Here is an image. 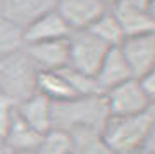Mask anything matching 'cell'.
Instances as JSON below:
<instances>
[{"instance_id": "20", "label": "cell", "mask_w": 155, "mask_h": 154, "mask_svg": "<svg viewBox=\"0 0 155 154\" xmlns=\"http://www.w3.org/2000/svg\"><path fill=\"white\" fill-rule=\"evenodd\" d=\"M15 103L5 98L4 94H0V138L4 140L7 129H9V123H11V118H13V113H15Z\"/></svg>"}, {"instance_id": "21", "label": "cell", "mask_w": 155, "mask_h": 154, "mask_svg": "<svg viewBox=\"0 0 155 154\" xmlns=\"http://www.w3.org/2000/svg\"><path fill=\"white\" fill-rule=\"evenodd\" d=\"M137 82H139L141 89L144 91V94H146L150 100H153V96H155V71H150L148 75L137 78Z\"/></svg>"}, {"instance_id": "25", "label": "cell", "mask_w": 155, "mask_h": 154, "mask_svg": "<svg viewBox=\"0 0 155 154\" xmlns=\"http://www.w3.org/2000/svg\"><path fill=\"white\" fill-rule=\"evenodd\" d=\"M13 154H35V152H13Z\"/></svg>"}, {"instance_id": "4", "label": "cell", "mask_w": 155, "mask_h": 154, "mask_svg": "<svg viewBox=\"0 0 155 154\" xmlns=\"http://www.w3.org/2000/svg\"><path fill=\"white\" fill-rule=\"evenodd\" d=\"M67 40H69V65L67 67L94 78L110 47H107L101 40H97L87 29L72 31Z\"/></svg>"}, {"instance_id": "6", "label": "cell", "mask_w": 155, "mask_h": 154, "mask_svg": "<svg viewBox=\"0 0 155 154\" xmlns=\"http://www.w3.org/2000/svg\"><path fill=\"white\" fill-rule=\"evenodd\" d=\"M54 11L63 18L72 33L88 29L108 11V5L103 0H56Z\"/></svg>"}, {"instance_id": "16", "label": "cell", "mask_w": 155, "mask_h": 154, "mask_svg": "<svg viewBox=\"0 0 155 154\" xmlns=\"http://www.w3.org/2000/svg\"><path fill=\"white\" fill-rule=\"evenodd\" d=\"M87 31L92 33L96 38L101 40V42H103L107 47H110V49H112V47H119L121 42L124 40V33H123L119 22L116 20V16H114L110 11H107L103 16H99Z\"/></svg>"}, {"instance_id": "7", "label": "cell", "mask_w": 155, "mask_h": 154, "mask_svg": "<svg viewBox=\"0 0 155 154\" xmlns=\"http://www.w3.org/2000/svg\"><path fill=\"white\" fill-rule=\"evenodd\" d=\"M121 54L124 56L130 73L134 78H141L153 71L155 64V37L153 33L126 37L119 45Z\"/></svg>"}, {"instance_id": "19", "label": "cell", "mask_w": 155, "mask_h": 154, "mask_svg": "<svg viewBox=\"0 0 155 154\" xmlns=\"http://www.w3.org/2000/svg\"><path fill=\"white\" fill-rule=\"evenodd\" d=\"M61 73H63V76L67 78V82H69V85H71V89L74 91L76 96L103 94V93H99V89H97V85H96V80L92 76L83 75V73H79V71H74V69H71V67L61 69Z\"/></svg>"}, {"instance_id": "12", "label": "cell", "mask_w": 155, "mask_h": 154, "mask_svg": "<svg viewBox=\"0 0 155 154\" xmlns=\"http://www.w3.org/2000/svg\"><path fill=\"white\" fill-rule=\"evenodd\" d=\"M54 7L56 0H2V16L24 29Z\"/></svg>"}, {"instance_id": "11", "label": "cell", "mask_w": 155, "mask_h": 154, "mask_svg": "<svg viewBox=\"0 0 155 154\" xmlns=\"http://www.w3.org/2000/svg\"><path fill=\"white\" fill-rule=\"evenodd\" d=\"M130 78L134 76L130 73V67H128L124 56L121 54L119 47H112L105 54L94 80H96V85H97L99 93H107L108 89L116 87V85L130 80Z\"/></svg>"}, {"instance_id": "15", "label": "cell", "mask_w": 155, "mask_h": 154, "mask_svg": "<svg viewBox=\"0 0 155 154\" xmlns=\"http://www.w3.org/2000/svg\"><path fill=\"white\" fill-rule=\"evenodd\" d=\"M36 93L43 94L52 103L54 102H63V100H69V98L76 96L61 71H38Z\"/></svg>"}, {"instance_id": "1", "label": "cell", "mask_w": 155, "mask_h": 154, "mask_svg": "<svg viewBox=\"0 0 155 154\" xmlns=\"http://www.w3.org/2000/svg\"><path fill=\"white\" fill-rule=\"evenodd\" d=\"M110 154H135L153 140V107L134 116H108L99 132Z\"/></svg>"}, {"instance_id": "3", "label": "cell", "mask_w": 155, "mask_h": 154, "mask_svg": "<svg viewBox=\"0 0 155 154\" xmlns=\"http://www.w3.org/2000/svg\"><path fill=\"white\" fill-rule=\"evenodd\" d=\"M36 76L38 69L24 49L0 58V94L15 105L36 93Z\"/></svg>"}, {"instance_id": "2", "label": "cell", "mask_w": 155, "mask_h": 154, "mask_svg": "<svg viewBox=\"0 0 155 154\" xmlns=\"http://www.w3.org/2000/svg\"><path fill=\"white\" fill-rule=\"evenodd\" d=\"M108 120V109L103 94L74 96L52 103V129L67 132L90 131L101 132Z\"/></svg>"}, {"instance_id": "24", "label": "cell", "mask_w": 155, "mask_h": 154, "mask_svg": "<svg viewBox=\"0 0 155 154\" xmlns=\"http://www.w3.org/2000/svg\"><path fill=\"white\" fill-rule=\"evenodd\" d=\"M103 2H105L107 5H114V4H116L117 0H103Z\"/></svg>"}, {"instance_id": "26", "label": "cell", "mask_w": 155, "mask_h": 154, "mask_svg": "<svg viewBox=\"0 0 155 154\" xmlns=\"http://www.w3.org/2000/svg\"><path fill=\"white\" fill-rule=\"evenodd\" d=\"M72 154H74V152H72Z\"/></svg>"}, {"instance_id": "8", "label": "cell", "mask_w": 155, "mask_h": 154, "mask_svg": "<svg viewBox=\"0 0 155 154\" xmlns=\"http://www.w3.org/2000/svg\"><path fill=\"white\" fill-rule=\"evenodd\" d=\"M25 54L38 71H61L69 65V40H49L24 45Z\"/></svg>"}, {"instance_id": "22", "label": "cell", "mask_w": 155, "mask_h": 154, "mask_svg": "<svg viewBox=\"0 0 155 154\" xmlns=\"http://www.w3.org/2000/svg\"><path fill=\"white\" fill-rule=\"evenodd\" d=\"M126 4L137 7V9H143V11H148V13H153V0H124Z\"/></svg>"}, {"instance_id": "10", "label": "cell", "mask_w": 155, "mask_h": 154, "mask_svg": "<svg viewBox=\"0 0 155 154\" xmlns=\"http://www.w3.org/2000/svg\"><path fill=\"white\" fill-rule=\"evenodd\" d=\"M71 29L63 22V18L52 9L45 15H41L35 22H31L27 27H24V45L36 44V42H49V40L69 38Z\"/></svg>"}, {"instance_id": "5", "label": "cell", "mask_w": 155, "mask_h": 154, "mask_svg": "<svg viewBox=\"0 0 155 154\" xmlns=\"http://www.w3.org/2000/svg\"><path fill=\"white\" fill-rule=\"evenodd\" d=\"M108 116H134L153 107V100H150L141 89L137 78H130L116 87L103 93Z\"/></svg>"}, {"instance_id": "13", "label": "cell", "mask_w": 155, "mask_h": 154, "mask_svg": "<svg viewBox=\"0 0 155 154\" xmlns=\"http://www.w3.org/2000/svg\"><path fill=\"white\" fill-rule=\"evenodd\" d=\"M16 111L40 134H45L52 129V102L40 93H35L27 100L20 102Z\"/></svg>"}, {"instance_id": "9", "label": "cell", "mask_w": 155, "mask_h": 154, "mask_svg": "<svg viewBox=\"0 0 155 154\" xmlns=\"http://www.w3.org/2000/svg\"><path fill=\"white\" fill-rule=\"evenodd\" d=\"M110 13L116 16V20L119 22V26H121V29L124 33V38L126 37L148 35V33H153V29H155L153 13L137 9V7L126 4L124 0H117L116 4L112 5Z\"/></svg>"}, {"instance_id": "18", "label": "cell", "mask_w": 155, "mask_h": 154, "mask_svg": "<svg viewBox=\"0 0 155 154\" xmlns=\"http://www.w3.org/2000/svg\"><path fill=\"white\" fill-rule=\"evenodd\" d=\"M24 49V29L0 15V58Z\"/></svg>"}, {"instance_id": "17", "label": "cell", "mask_w": 155, "mask_h": 154, "mask_svg": "<svg viewBox=\"0 0 155 154\" xmlns=\"http://www.w3.org/2000/svg\"><path fill=\"white\" fill-rule=\"evenodd\" d=\"M74 152V140L72 134L61 129H51L41 134L40 143L35 154H72Z\"/></svg>"}, {"instance_id": "23", "label": "cell", "mask_w": 155, "mask_h": 154, "mask_svg": "<svg viewBox=\"0 0 155 154\" xmlns=\"http://www.w3.org/2000/svg\"><path fill=\"white\" fill-rule=\"evenodd\" d=\"M0 154H13L11 152V149L7 147V143H5L2 138H0Z\"/></svg>"}, {"instance_id": "14", "label": "cell", "mask_w": 155, "mask_h": 154, "mask_svg": "<svg viewBox=\"0 0 155 154\" xmlns=\"http://www.w3.org/2000/svg\"><path fill=\"white\" fill-rule=\"evenodd\" d=\"M41 134L36 132L22 116L18 114L16 107L11 118L9 129L4 136V142L11 149V152H35L40 143Z\"/></svg>"}]
</instances>
